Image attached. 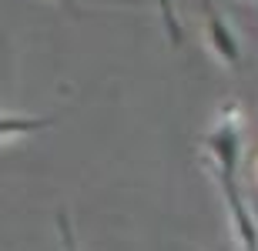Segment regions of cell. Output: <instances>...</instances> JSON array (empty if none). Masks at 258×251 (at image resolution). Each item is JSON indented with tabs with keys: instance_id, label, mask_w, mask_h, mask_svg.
I'll use <instances>...</instances> for the list:
<instances>
[{
	"instance_id": "cell-1",
	"label": "cell",
	"mask_w": 258,
	"mask_h": 251,
	"mask_svg": "<svg viewBox=\"0 0 258 251\" xmlns=\"http://www.w3.org/2000/svg\"><path fill=\"white\" fill-rule=\"evenodd\" d=\"M205 147L211 154V168L218 174L221 194H225V204L231 211V221H235V231H238V241L245 251H258V221L251 218L248 204L241 198L238 188V151H241V134H238V117H235V104L221 114L218 127L205 137Z\"/></svg>"
},
{
	"instance_id": "cell-3",
	"label": "cell",
	"mask_w": 258,
	"mask_h": 251,
	"mask_svg": "<svg viewBox=\"0 0 258 251\" xmlns=\"http://www.w3.org/2000/svg\"><path fill=\"white\" fill-rule=\"evenodd\" d=\"M44 127H54V117H0V141L34 134V131H44Z\"/></svg>"
},
{
	"instance_id": "cell-4",
	"label": "cell",
	"mask_w": 258,
	"mask_h": 251,
	"mask_svg": "<svg viewBox=\"0 0 258 251\" xmlns=\"http://www.w3.org/2000/svg\"><path fill=\"white\" fill-rule=\"evenodd\" d=\"M158 4V14H161V24H164V34H168V44L171 47H181L184 44V30L178 24V14H174V4L171 0H154Z\"/></svg>"
},
{
	"instance_id": "cell-6",
	"label": "cell",
	"mask_w": 258,
	"mask_h": 251,
	"mask_svg": "<svg viewBox=\"0 0 258 251\" xmlns=\"http://www.w3.org/2000/svg\"><path fill=\"white\" fill-rule=\"evenodd\" d=\"M60 4H64V7L71 10V14H77V7H74V0H60Z\"/></svg>"
},
{
	"instance_id": "cell-2",
	"label": "cell",
	"mask_w": 258,
	"mask_h": 251,
	"mask_svg": "<svg viewBox=\"0 0 258 251\" xmlns=\"http://www.w3.org/2000/svg\"><path fill=\"white\" fill-rule=\"evenodd\" d=\"M201 7H205V24H208V47L218 54L221 64L238 67L241 64V44L235 37V30L228 27V20L218 14V7L211 0H201Z\"/></svg>"
},
{
	"instance_id": "cell-5",
	"label": "cell",
	"mask_w": 258,
	"mask_h": 251,
	"mask_svg": "<svg viewBox=\"0 0 258 251\" xmlns=\"http://www.w3.org/2000/svg\"><path fill=\"white\" fill-rule=\"evenodd\" d=\"M57 234H60V251H77L74 228H71V218H67V211H57Z\"/></svg>"
}]
</instances>
